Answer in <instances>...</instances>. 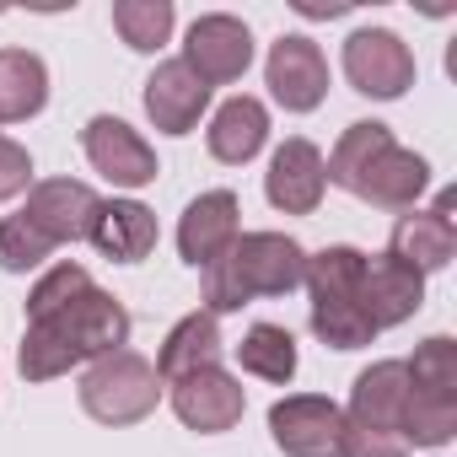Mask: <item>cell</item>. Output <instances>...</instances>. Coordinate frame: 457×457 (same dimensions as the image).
<instances>
[{"label":"cell","mask_w":457,"mask_h":457,"mask_svg":"<svg viewBox=\"0 0 457 457\" xmlns=\"http://www.w3.org/2000/svg\"><path fill=\"white\" fill-rule=\"evenodd\" d=\"M156 403H162V377L135 350H113L92 361L81 377V409L97 425H140L145 414H156Z\"/></svg>","instance_id":"cell-4"},{"label":"cell","mask_w":457,"mask_h":457,"mask_svg":"<svg viewBox=\"0 0 457 457\" xmlns=\"http://www.w3.org/2000/svg\"><path fill=\"white\" fill-rule=\"evenodd\" d=\"M49 103V65L33 49H0V124H22Z\"/></svg>","instance_id":"cell-22"},{"label":"cell","mask_w":457,"mask_h":457,"mask_svg":"<svg viewBox=\"0 0 457 457\" xmlns=\"http://www.w3.org/2000/svg\"><path fill=\"white\" fill-rule=\"evenodd\" d=\"M264 81H270V92H275V103L286 113H312L328 97V60H323V49L307 33H286L270 49Z\"/></svg>","instance_id":"cell-8"},{"label":"cell","mask_w":457,"mask_h":457,"mask_svg":"<svg viewBox=\"0 0 457 457\" xmlns=\"http://www.w3.org/2000/svg\"><path fill=\"white\" fill-rule=\"evenodd\" d=\"M97 194L76 178H44L28 188V226H38V232L60 248V243H81L92 237V220H97Z\"/></svg>","instance_id":"cell-13"},{"label":"cell","mask_w":457,"mask_h":457,"mask_svg":"<svg viewBox=\"0 0 457 457\" xmlns=\"http://www.w3.org/2000/svg\"><path fill=\"white\" fill-rule=\"evenodd\" d=\"M339 457H409V446H403L398 436H387V430H371V425L345 420V430H339Z\"/></svg>","instance_id":"cell-29"},{"label":"cell","mask_w":457,"mask_h":457,"mask_svg":"<svg viewBox=\"0 0 457 457\" xmlns=\"http://www.w3.org/2000/svg\"><path fill=\"white\" fill-rule=\"evenodd\" d=\"M204 140H210V156H215V162L243 167V162H253V156L264 151V140H270V108H264L259 97H226V103L215 108Z\"/></svg>","instance_id":"cell-18"},{"label":"cell","mask_w":457,"mask_h":457,"mask_svg":"<svg viewBox=\"0 0 457 457\" xmlns=\"http://www.w3.org/2000/svg\"><path fill=\"white\" fill-rule=\"evenodd\" d=\"M345 76L361 97H377V103H393L414 87V54L398 33L387 28H361L345 38Z\"/></svg>","instance_id":"cell-5"},{"label":"cell","mask_w":457,"mask_h":457,"mask_svg":"<svg viewBox=\"0 0 457 457\" xmlns=\"http://www.w3.org/2000/svg\"><path fill=\"white\" fill-rule=\"evenodd\" d=\"M387 145H393V129L377 124V119H361V124H350V129L339 135L334 156L323 162V178H328L334 188H345V194H361L366 172L377 167V156H382Z\"/></svg>","instance_id":"cell-23"},{"label":"cell","mask_w":457,"mask_h":457,"mask_svg":"<svg viewBox=\"0 0 457 457\" xmlns=\"http://www.w3.org/2000/svg\"><path fill=\"white\" fill-rule=\"evenodd\" d=\"M409 371V393L414 398H436V403H457V345L446 334L425 339L414 350V361H403Z\"/></svg>","instance_id":"cell-25"},{"label":"cell","mask_w":457,"mask_h":457,"mask_svg":"<svg viewBox=\"0 0 457 457\" xmlns=\"http://www.w3.org/2000/svg\"><path fill=\"white\" fill-rule=\"evenodd\" d=\"M210 108V87L183 65V60H162L145 81V113L162 135H188L199 124V113Z\"/></svg>","instance_id":"cell-16"},{"label":"cell","mask_w":457,"mask_h":457,"mask_svg":"<svg viewBox=\"0 0 457 457\" xmlns=\"http://www.w3.org/2000/svg\"><path fill=\"white\" fill-rule=\"evenodd\" d=\"M237 361L248 377H264V382H291L296 377V339L291 328L280 323H253L237 345Z\"/></svg>","instance_id":"cell-24"},{"label":"cell","mask_w":457,"mask_h":457,"mask_svg":"<svg viewBox=\"0 0 457 457\" xmlns=\"http://www.w3.org/2000/svg\"><path fill=\"white\" fill-rule=\"evenodd\" d=\"M387 253H393L398 264H409L414 275H436V270H446V264H452V253H457L452 199H441L436 210H414V215H403V220L393 226Z\"/></svg>","instance_id":"cell-15"},{"label":"cell","mask_w":457,"mask_h":457,"mask_svg":"<svg viewBox=\"0 0 457 457\" xmlns=\"http://www.w3.org/2000/svg\"><path fill=\"white\" fill-rule=\"evenodd\" d=\"M204 366H220V328L210 312H188L167 328L162 350H156V377L162 382H183Z\"/></svg>","instance_id":"cell-21"},{"label":"cell","mask_w":457,"mask_h":457,"mask_svg":"<svg viewBox=\"0 0 457 457\" xmlns=\"http://www.w3.org/2000/svg\"><path fill=\"white\" fill-rule=\"evenodd\" d=\"M345 409L323 393H291L270 409V436L286 457H339Z\"/></svg>","instance_id":"cell-7"},{"label":"cell","mask_w":457,"mask_h":457,"mask_svg":"<svg viewBox=\"0 0 457 457\" xmlns=\"http://www.w3.org/2000/svg\"><path fill=\"white\" fill-rule=\"evenodd\" d=\"M430 188V162L420 156V151H403L398 140L377 156V167L366 172V183H361V194L355 199H366V204H382V210H414V199Z\"/></svg>","instance_id":"cell-20"},{"label":"cell","mask_w":457,"mask_h":457,"mask_svg":"<svg viewBox=\"0 0 457 457\" xmlns=\"http://www.w3.org/2000/svg\"><path fill=\"white\" fill-rule=\"evenodd\" d=\"M237 215H243V204H237L232 188L199 194V199L183 210V220H178V253H183V264H194V270L220 264L226 253H232V243L243 237V232H237Z\"/></svg>","instance_id":"cell-11"},{"label":"cell","mask_w":457,"mask_h":457,"mask_svg":"<svg viewBox=\"0 0 457 457\" xmlns=\"http://www.w3.org/2000/svg\"><path fill=\"white\" fill-rule=\"evenodd\" d=\"M361 264L366 253L361 248H323V253H307V275L302 286L312 291V334L328 345V350H361L377 339V328L366 323L355 291H361Z\"/></svg>","instance_id":"cell-3"},{"label":"cell","mask_w":457,"mask_h":457,"mask_svg":"<svg viewBox=\"0 0 457 457\" xmlns=\"http://www.w3.org/2000/svg\"><path fill=\"white\" fill-rule=\"evenodd\" d=\"M323 188H328V178H323V151H318L307 135H291V140L275 151L270 172H264L270 204L286 210V215H312V210L323 204Z\"/></svg>","instance_id":"cell-14"},{"label":"cell","mask_w":457,"mask_h":457,"mask_svg":"<svg viewBox=\"0 0 457 457\" xmlns=\"http://www.w3.org/2000/svg\"><path fill=\"white\" fill-rule=\"evenodd\" d=\"M113 28L135 54H156L172 38V0H119Z\"/></svg>","instance_id":"cell-26"},{"label":"cell","mask_w":457,"mask_h":457,"mask_svg":"<svg viewBox=\"0 0 457 457\" xmlns=\"http://www.w3.org/2000/svg\"><path fill=\"white\" fill-rule=\"evenodd\" d=\"M92 243L113 264H140L156 248V215L140 199H103L92 220Z\"/></svg>","instance_id":"cell-19"},{"label":"cell","mask_w":457,"mask_h":457,"mask_svg":"<svg viewBox=\"0 0 457 457\" xmlns=\"http://www.w3.org/2000/svg\"><path fill=\"white\" fill-rule=\"evenodd\" d=\"M129 339V312L108 296V291H81L76 302H65L49 318H33L22 334V377L28 382H54L81 361H103L113 350H124Z\"/></svg>","instance_id":"cell-1"},{"label":"cell","mask_w":457,"mask_h":457,"mask_svg":"<svg viewBox=\"0 0 457 457\" xmlns=\"http://www.w3.org/2000/svg\"><path fill=\"white\" fill-rule=\"evenodd\" d=\"M172 387V414L199 430V436H220V430H232L248 409V393L232 371H220V366H204L183 382H167Z\"/></svg>","instance_id":"cell-9"},{"label":"cell","mask_w":457,"mask_h":457,"mask_svg":"<svg viewBox=\"0 0 457 457\" xmlns=\"http://www.w3.org/2000/svg\"><path fill=\"white\" fill-rule=\"evenodd\" d=\"M366 323L382 334V328H398L420 312L425 302V275H414L409 264H398L393 253H371L361 264V291H355Z\"/></svg>","instance_id":"cell-12"},{"label":"cell","mask_w":457,"mask_h":457,"mask_svg":"<svg viewBox=\"0 0 457 457\" xmlns=\"http://www.w3.org/2000/svg\"><path fill=\"white\" fill-rule=\"evenodd\" d=\"M183 65L204 81V87H226V81H243L248 65H253V33L248 22L226 17V12H210L188 28V44H183Z\"/></svg>","instance_id":"cell-6"},{"label":"cell","mask_w":457,"mask_h":457,"mask_svg":"<svg viewBox=\"0 0 457 457\" xmlns=\"http://www.w3.org/2000/svg\"><path fill=\"white\" fill-rule=\"evenodd\" d=\"M28 183H33V156H28L17 140H6V135H0V199L22 194Z\"/></svg>","instance_id":"cell-30"},{"label":"cell","mask_w":457,"mask_h":457,"mask_svg":"<svg viewBox=\"0 0 457 457\" xmlns=\"http://www.w3.org/2000/svg\"><path fill=\"white\" fill-rule=\"evenodd\" d=\"M307 275V248L286 232H243L220 264L204 270V312H243L259 296H291Z\"/></svg>","instance_id":"cell-2"},{"label":"cell","mask_w":457,"mask_h":457,"mask_svg":"<svg viewBox=\"0 0 457 457\" xmlns=\"http://www.w3.org/2000/svg\"><path fill=\"white\" fill-rule=\"evenodd\" d=\"M81 145H87V162L113 183V188H145L156 183V151L113 113H97L87 129H81Z\"/></svg>","instance_id":"cell-10"},{"label":"cell","mask_w":457,"mask_h":457,"mask_svg":"<svg viewBox=\"0 0 457 457\" xmlns=\"http://www.w3.org/2000/svg\"><path fill=\"white\" fill-rule=\"evenodd\" d=\"M49 253H54V243L38 232V226H28V215H22V210L0 220V270L28 275V270H38Z\"/></svg>","instance_id":"cell-27"},{"label":"cell","mask_w":457,"mask_h":457,"mask_svg":"<svg viewBox=\"0 0 457 457\" xmlns=\"http://www.w3.org/2000/svg\"><path fill=\"white\" fill-rule=\"evenodd\" d=\"M403 409H409V371H403V361H377V366H366V371L355 377V387H350V414H345V420L398 436Z\"/></svg>","instance_id":"cell-17"},{"label":"cell","mask_w":457,"mask_h":457,"mask_svg":"<svg viewBox=\"0 0 457 457\" xmlns=\"http://www.w3.org/2000/svg\"><path fill=\"white\" fill-rule=\"evenodd\" d=\"M81 291H92V275H87L81 264H54V270L33 286V296H28V323H33V318L60 312V307H65V302H76Z\"/></svg>","instance_id":"cell-28"}]
</instances>
